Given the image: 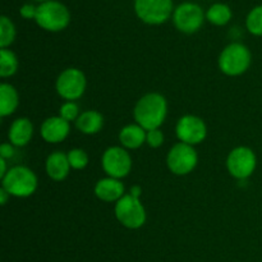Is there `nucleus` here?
<instances>
[{"instance_id": "1", "label": "nucleus", "mask_w": 262, "mask_h": 262, "mask_svg": "<svg viewBox=\"0 0 262 262\" xmlns=\"http://www.w3.org/2000/svg\"><path fill=\"white\" fill-rule=\"evenodd\" d=\"M168 113V104L163 95L147 94L138 100L135 107V119L145 130L158 129L164 123Z\"/></svg>"}, {"instance_id": "2", "label": "nucleus", "mask_w": 262, "mask_h": 262, "mask_svg": "<svg viewBox=\"0 0 262 262\" xmlns=\"http://www.w3.org/2000/svg\"><path fill=\"white\" fill-rule=\"evenodd\" d=\"M36 22L41 28L48 31H61L69 25L71 14L68 8L60 2L49 0L41 3L36 9Z\"/></svg>"}, {"instance_id": "3", "label": "nucleus", "mask_w": 262, "mask_h": 262, "mask_svg": "<svg viewBox=\"0 0 262 262\" xmlns=\"http://www.w3.org/2000/svg\"><path fill=\"white\" fill-rule=\"evenodd\" d=\"M3 181V188L14 197H28L37 188V178L31 169L14 166L9 169Z\"/></svg>"}, {"instance_id": "4", "label": "nucleus", "mask_w": 262, "mask_h": 262, "mask_svg": "<svg viewBox=\"0 0 262 262\" xmlns=\"http://www.w3.org/2000/svg\"><path fill=\"white\" fill-rule=\"evenodd\" d=\"M251 64V53L247 46L239 42H233L222 51L219 56L220 71L227 76L243 74Z\"/></svg>"}, {"instance_id": "5", "label": "nucleus", "mask_w": 262, "mask_h": 262, "mask_svg": "<svg viewBox=\"0 0 262 262\" xmlns=\"http://www.w3.org/2000/svg\"><path fill=\"white\" fill-rule=\"evenodd\" d=\"M115 216L120 224L129 229H138L146 222V211L140 199L132 194H124L115 205Z\"/></svg>"}, {"instance_id": "6", "label": "nucleus", "mask_w": 262, "mask_h": 262, "mask_svg": "<svg viewBox=\"0 0 262 262\" xmlns=\"http://www.w3.org/2000/svg\"><path fill=\"white\" fill-rule=\"evenodd\" d=\"M136 14L148 25L164 23L173 12L171 0H135Z\"/></svg>"}, {"instance_id": "7", "label": "nucleus", "mask_w": 262, "mask_h": 262, "mask_svg": "<svg viewBox=\"0 0 262 262\" xmlns=\"http://www.w3.org/2000/svg\"><path fill=\"white\" fill-rule=\"evenodd\" d=\"M205 19V13L199 4L184 2L174 9L173 22L181 32L193 33L200 30Z\"/></svg>"}, {"instance_id": "8", "label": "nucleus", "mask_w": 262, "mask_h": 262, "mask_svg": "<svg viewBox=\"0 0 262 262\" xmlns=\"http://www.w3.org/2000/svg\"><path fill=\"white\" fill-rule=\"evenodd\" d=\"M197 152L191 145L179 142L170 148L168 154V168L177 176H186L191 173L197 165Z\"/></svg>"}, {"instance_id": "9", "label": "nucleus", "mask_w": 262, "mask_h": 262, "mask_svg": "<svg viewBox=\"0 0 262 262\" xmlns=\"http://www.w3.org/2000/svg\"><path fill=\"white\" fill-rule=\"evenodd\" d=\"M86 90V77L77 68L66 69L56 79V91L68 101L79 99Z\"/></svg>"}, {"instance_id": "10", "label": "nucleus", "mask_w": 262, "mask_h": 262, "mask_svg": "<svg viewBox=\"0 0 262 262\" xmlns=\"http://www.w3.org/2000/svg\"><path fill=\"white\" fill-rule=\"evenodd\" d=\"M102 169L110 178H124L132 169V159L123 147H110L102 155Z\"/></svg>"}, {"instance_id": "11", "label": "nucleus", "mask_w": 262, "mask_h": 262, "mask_svg": "<svg viewBox=\"0 0 262 262\" xmlns=\"http://www.w3.org/2000/svg\"><path fill=\"white\" fill-rule=\"evenodd\" d=\"M256 155L251 148L241 146L229 154L227 166L229 173L237 179H246L252 176L256 169Z\"/></svg>"}, {"instance_id": "12", "label": "nucleus", "mask_w": 262, "mask_h": 262, "mask_svg": "<svg viewBox=\"0 0 262 262\" xmlns=\"http://www.w3.org/2000/svg\"><path fill=\"white\" fill-rule=\"evenodd\" d=\"M177 137L187 145H197L205 140L207 135L204 120L194 115H184L179 119L176 128Z\"/></svg>"}, {"instance_id": "13", "label": "nucleus", "mask_w": 262, "mask_h": 262, "mask_svg": "<svg viewBox=\"0 0 262 262\" xmlns=\"http://www.w3.org/2000/svg\"><path fill=\"white\" fill-rule=\"evenodd\" d=\"M69 133V122L61 117L48 118L41 125V136L46 142L58 143L67 138Z\"/></svg>"}, {"instance_id": "14", "label": "nucleus", "mask_w": 262, "mask_h": 262, "mask_svg": "<svg viewBox=\"0 0 262 262\" xmlns=\"http://www.w3.org/2000/svg\"><path fill=\"white\" fill-rule=\"evenodd\" d=\"M95 194L102 201H119L124 196V186L119 179L109 177L97 182L95 186Z\"/></svg>"}, {"instance_id": "15", "label": "nucleus", "mask_w": 262, "mask_h": 262, "mask_svg": "<svg viewBox=\"0 0 262 262\" xmlns=\"http://www.w3.org/2000/svg\"><path fill=\"white\" fill-rule=\"evenodd\" d=\"M33 135V125L27 118H19L12 123L9 128L8 137L12 145L22 147L31 141Z\"/></svg>"}, {"instance_id": "16", "label": "nucleus", "mask_w": 262, "mask_h": 262, "mask_svg": "<svg viewBox=\"0 0 262 262\" xmlns=\"http://www.w3.org/2000/svg\"><path fill=\"white\" fill-rule=\"evenodd\" d=\"M71 169L68 155L61 151H56L49 155L46 160V173L54 181H63L67 178Z\"/></svg>"}, {"instance_id": "17", "label": "nucleus", "mask_w": 262, "mask_h": 262, "mask_svg": "<svg viewBox=\"0 0 262 262\" xmlns=\"http://www.w3.org/2000/svg\"><path fill=\"white\" fill-rule=\"evenodd\" d=\"M104 125V118L99 112L95 110H87L82 113L76 120V127L84 135H95L100 132Z\"/></svg>"}, {"instance_id": "18", "label": "nucleus", "mask_w": 262, "mask_h": 262, "mask_svg": "<svg viewBox=\"0 0 262 262\" xmlns=\"http://www.w3.org/2000/svg\"><path fill=\"white\" fill-rule=\"evenodd\" d=\"M146 135L141 125L129 124L123 128L119 133V141L125 148H138L146 141Z\"/></svg>"}, {"instance_id": "19", "label": "nucleus", "mask_w": 262, "mask_h": 262, "mask_svg": "<svg viewBox=\"0 0 262 262\" xmlns=\"http://www.w3.org/2000/svg\"><path fill=\"white\" fill-rule=\"evenodd\" d=\"M18 106V94L13 86L0 84V115L3 118L13 114Z\"/></svg>"}, {"instance_id": "20", "label": "nucleus", "mask_w": 262, "mask_h": 262, "mask_svg": "<svg viewBox=\"0 0 262 262\" xmlns=\"http://www.w3.org/2000/svg\"><path fill=\"white\" fill-rule=\"evenodd\" d=\"M206 18L212 23V25L216 26H224L232 18V10L228 7L227 4H223V3H216V4H212L211 7L207 9L206 12Z\"/></svg>"}, {"instance_id": "21", "label": "nucleus", "mask_w": 262, "mask_h": 262, "mask_svg": "<svg viewBox=\"0 0 262 262\" xmlns=\"http://www.w3.org/2000/svg\"><path fill=\"white\" fill-rule=\"evenodd\" d=\"M17 69L18 60L15 54L8 49H2L0 50V76L3 78L10 77L17 72Z\"/></svg>"}, {"instance_id": "22", "label": "nucleus", "mask_w": 262, "mask_h": 262, "mask_svg": "<svg viewBox=\"0 0 262 262\" xmlns=\"http://www.w3.org/2000/svg\"><path fill=\"white\" fill-rule=\"evenodd\" d=\"M15 28L12 20L7 15L0 17V46L2 49H7L14 41Z\"/></svg>"}, {"instance_id": "23", "label": "nucleus", "mask_w": 262, "mask_h": 262, "mask_svg": "<svg viewBox=\"0 0 262 262\" xmlns=\"http://www.w3.org/2000/svg\"><path fill=\"white\" fill-rule=\"evenodd\" d=\"M246 26L252 35L262 36V5H257L248 13Z\"/></svg>"}, {"instance_id": "24", "label": "nucleus", "mask_w": 262, "mask_h": 262, "mask_svg": "<svg viewBox=\"0 0 262 262\" xmlns=\"http://www.w3.org/2000/svg\"><path fill=\"white\" fill-rule=\"evenodd\" d=\"M68 160L71 164V168L73 169H83L86 168V165L89 164V156L84 152L83 150H79V148H74L71 150L68 154Z\"/></svg>"}, {"instance_id": "25", "label": "nucleus", "mask_w": 262, "mask_h": 262, "mask_svg": "<svg viewBox=\"0 0 262 262\" xmlns=\"http://www.w3.org/2000/svg\"><path fill=\"white\" fill-rule=\"evenodd\" d=\"M59 113H60V117L63 118L64 120H67V122L77 120L79 117L78 106H77L76 102H73V101H68V102H66L64 105H61Z\"/></svg>"}, {"instance_id": "26", "label": "nucleus", "mask_w": 262, "mask_h": 262, "mask_svg": "<svg viewBox=\"0 0 262 262\" xmlns=\"http://www.w3.org/2000/svg\"><path fill=\"white\" fill-rule=\"evenodd\" d=\"M146 142L148 143V146L156 148L160 147L164 142V135L160 129H152L147 130V135H146Z\"/></svg>"}, {"instance_id": "27", "label": "nucleus", "mask_w": 262, "mask_h": 262, "mask_svg": "<svg viewBox=\"0 0 262 262\" xmlns=\"http://www.w3.org/2000/svg\"><path fill=\"white\" fill-rule=\"evenodd\" d=\"M36 9H37V7H35V5L25 4L22 8H20L19 12H20V15L25 18H35Z\"/></svg>"}, {"instance_id": "28", "label": "nucleus", "mask_w": 262, "mask_h": 262, "mask_svg": "<svg viewBox=\"0 0 262 262\" xmlns=\"http://www.w3.org/2000/svg\"><path fill=\"white\" fill-rule=\"evenodd\" d=\"M13 154H14V148H13V146L10 145V143H3V145L0 146V158H12Z\"/></svg>"}, {"instance_id": "29", "label": "nucleus", "mask_w": 262, "mask_h": 262, "mask_svg": "<svg viewBox=\"0 0 262 262\" xmlns=\"http://www.w3.org/2000/svg\"><path fill=\"white\" fill-rule=\"evenodd\" d=\"M7 163H5V159L0 158V178H4L5 174H7Z\"/></svg>"}, {"instance_id": "30", "label": "nucleus", "mask_w": 262, "mask_h": 262, "mask_svg": "<svg viewBox=\"0 0 262 262\" xmlns=\"http://www.w3.org/2000/svg\"><path fill=\"white\" fill-rule=\"evenodd\" d=\"M8 196H10V194L8 193V192L5 191V189L2 187V189H0V202H2V205L7 204Z\"/></svg>"}, {"instance_id": "31", "label": "nucleus", "mask_w": 262, "mask_h": 262, "mask_svg": "<svg viewBox=\"0 0 262 262\" xmlns=\"http://www.w3.org/2000/svg\"><path fill=\"white\" fill-rule=\"evenodd\" d=\"M130 194H132V196H135V197H137V199H140L141 187H138V186L132 187V188H130Z\"/></svg>"}, {"instance_id": "32", "label": "nucleus", "mask_w": 262, "mask_h": 262, "mask_svg": "<svg viewBox=\"0 0 262 262\" xmlns=\"http://www.w3.org/2000/svg\"><path fill=\"white\" fill-rule=\"evenodd\" d=\"M38 2H42L43 3V2H49V0H38Z\"/></svg>"}]
</instances>
